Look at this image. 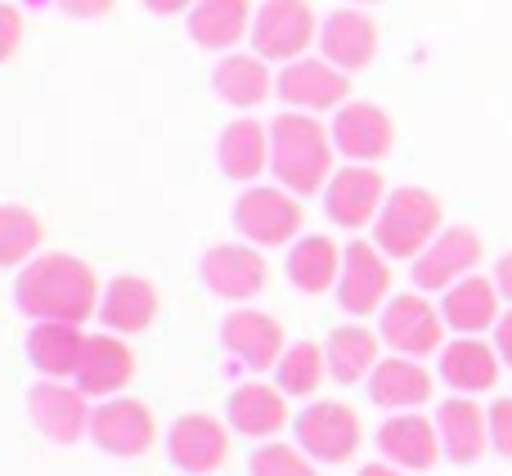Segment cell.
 <instances>
[{
  "mask_svg": "<svg viewBox=\"0 0 512 476\" xmlns=\"http://www.w3.org/2000/svg\"><path fill=\"white\" fill-rule=\"evenodd\" d=\"M99 297H104V283L72 252L32 256L14 279V306L23 310L32 324H41V319L86 324V319L99 315Z\"/></svg>",
  "mask_w": 512,
  "mask_h": 476,
  "instance_id": "cell-1",
  "label": "cell"
},
{
  "mask_svg": "<svg viewBox=\"0 0 512 476\" xmlns=\"http://www.w3.org/2000/svg\"><path fill=\"white\" fill-rule=\"evenodd\" d=\"M333 158H337L333 131L315 113L288 108V113H279L270 122V176L288 194H297V198L324 194L337 171Z\"/></svg>",
  "mask_w": 512,
  "mask_h": 476,
  "instance_id": "cell-2",
  "label": "cell"
},
{
  "mask_svg": "<svg viewBox=\"0 0 512 476\" xmlns=\"http://www.w3.org/2000/svg\"><path fill=\"white\" fill-rule=\"evenodd\" d=\"M369 230H373V243H378L391 261H418L423 247L445 230L441 203H436V194L423 185H400L387 194V203H382L378 221H373Z\"/></svg>",
  "mask_w": 512,
  "mask_h": 476,
  "instance_id": "cell-3",
  "label": "cell"
},
{
  "mask_svg": "<svg viewBox=\"0 0 512 476\" xmlns=\"http://www.w3.org/2000/svg\"><path fill=\"white\" fill-rule=\"evenodd\" d=\"M292 445L306 450L319 468H342L360 454L364 427L346 400H310L297 418H292Z\"/></svg>",
  "mask_w": 512,
  "mask_h": 476,
  "instance_id": "cell-4",
  "label": "cell"
},
{
  "mask_svg": "<svg viewBox=\"0 0 512 476\" xmlns=\"http://www.w3.org/2000/svg\"><path fill=\"white\" fill-rule=\"evenodd\" d=\"M445 315L441 306L427 301V292H396L387 306L378 310V337L391 355H409V360H432L445 346Z\"/></svg>",
  "mask_w": 512,
  "mask_h": 476,
  "instance_id": "cell-5",
  "label": "cell"
},
{
  "mask_svg": "<svg viewBox=\"0 0 512 476\" xmlns=\"http://www.w3.org/2000/svg\"><path fill=\"white\" fill-rule=\"evenodd\" d=\"M252 54L265 63H292L306 59L310 45H319V18L310 0H261L252 14Z\"/></svg>",
  "mask_w": 512,
  "mask_h": 476,
  "instance_id": "cell-6",
  "label": "cell"
},
{
  "mask_svg": "<svg viewBox=\"0 0 512 476\" xmlns=\"http://www.w3.org/2000/svg\"><path fill=\"white\" fill-rule=\"evenodd\" d=\"M301 198L283 185H248L234 203V230L252 247H292L301 238Z\"/></svg>",
  "mask_w": 512,
  "mask_h": 476,
  "instance_id": "cell-7",
  "label": "cell"
},
{
  "mask_svg": "<svg viewBox=\"0 0 512 476\" xmlns=\"http://www.w3.org/2000/svg\"><path fill=\"white\" fill-rule=\"evenodd\" d=\"M90 414L95 400L72 378H36L27 387V418L54 445H77L81 436H90Z\"/></svg>",
  "mask_w": 512,
  "mask_h": 476,
  "instance_id": "cell-8",
  "label": "cell"
},
{
  "mask_svg": "<svg viewBox=\"0 0 512 476\" xmlns=\"http://www.w3.org/2000/svg\"><path fill=\"white\" fill-rule=\"evenodd\" d=\"M333 297L351 319L378 315L391 301V256L373 238H355L342 247V279H337Z\"/></svg>",
  "mask_w": 512,
  "mask_h": 476,
  "instance_id": "cell-9",
  "label": "cell"
},
{
  "mask_svg": "<svg viewBox=\"0 0 512 476\" xmlns=\"http://www.w3.org/2000/svg\"><path fill=\"white\" fill-rule=\"evenodd\" d=\"M274 95L297 113H337L351 99V72L333 68L324 54H306V59H292L279 68Z\"/></svg>",
  "mask_w": 512,
  "mask_h": 476,
  "instance_id": "cell-10",
  "label": "cell"
},
{
  "mask_svg": "<svg viewBox=\"0 0 512 476\" xmlns=\"http://www.w3.org/2000/svg\"><path fill=\"white\" fill-rule=\"evenodd\" d=\"M90 441L113 459H140L153 450L158 441V418L144 400L135 396H113V400H95L90 414Z\"/></svg>",
  "mask_w": 512,
  "mask_h": 476,
  "instance_id": "cell-11",
  "label": "cell"
},
{
  "mask_svg": "<svg viewBox=\"0 0 512 476\" xmlns=\"http://www.w3.org/2000/svg\"><path fill=\"white\" fill-rule=\"evenodd\" d=\"M481 256V234L468 230V225H445L432 243L423 247L418 261H409V274H414V288L418 292H445L454 283H463L468 274H477Z\"/></svg>",
  "mask_w": 512,
  "mask_h": 476,
  "instance_id": "cell-12",
  "label": "cell"
},
{
  "mask_svg": "<svg viewBox=\"0 0 512 476\" xmlns=\"http://www.w3.org/2000/svg\"><path fill=\"white\" fill-rule=\"evenodd\" d=\"M198 274H203V288L212 292V297L234 301V306H248L252 297L265 292L270 265H265L261 247H252V243H216L203 252Z\"/></svg>",
  "mask_w": 512,
  "mask_h": 476,
  "instance_id": "cell-13",
  "label": "cell"
},
{
  "mask_svg": "<svg viewBox=\"0 0 512 476\" xmlns=\"http://www.w3.org/2000/svg\"><path fill=\"white\" fill-rule=\"evenodd\" d=\"M221 346L239 369L252 373V378L256 373H274L279 355L288 351L279 319L265 315V310H256V306H234L230 315L221 319Z\"/></svg>",
  "mask_w": 512,
  "mask_h": 476,
  "instance_id": "cell-14",
  "label": "cell"
},
{
  "mask_svg": "<svg viewBox=\"0 0 512 476\" xmlns=\"http://www.w3.org/2000/svg\"><path fill=\"white\" fill-rule=\"evenodd\" d=\"M328 131H333L337 158L360 162V167L382 162L391 153V144H396V126H391L387 108L369 104V99H346V104L333 113Z\"/></svg>",
  "mask_w": 512,
  "mask_h": 476,
  "instance_id": "cell-15",
  "label": "cell"
},
{
  "mask_svg": "<svg viewBox=\"0 0 512 476\" xmlns=\"http://www.w3.org/2000/svg\"><path fill=\"white\" fill-rule=\"evenodd\" d=\"M387 180L378 176V167H360V162H346L333 171L324 189V216L337 230H364V225L378 221L382 203H387Z\"/></svg>",
  "mask_w": 512,
  "mask_h": 476,
  "instance_id": "cell-16",
  "label": "cell"
},
{
  "mask_svg": "<svg viewBox=\"0 0 512 476\" xmlns=\"http://www.w3.org/2000/svg\"><path fill=\"white\" fill-rule=\"evenodd\" d=\"M167 459L185 476H212L230 459V423L212 414H180L167 427Z\"/></svg>",
  "mask_w": 512,
  "mask_h": 476,
  "instance_id": "cell-17",
  "label": "cell"
},
{
  "mask_svg": "<svg viewBox=\"0 0 512 476\" xmlns=\"http://www.w3.org/2000/svg\"><path fill=\"white\" fill-rule=\"evenodd\" d=\"M378 445V459L396 463L405 472H432L436 459H445L441 450V432H436V418H427L423 409H409V414H387L373 436Z\"/></svg>",
  "mask_w": 512,
  "mask_h": 476,
  "instance_id": "cell-18",
  "label": "cell"
},
{
  "mask_svg": "<svg viewBox=\"0 0 512 476\" xmlns=\"http://www.w3.org/2000/svg\"><path fill=\"white\" fill-rule=\"evenodd\" d=\"M432 369H427L423 360H409V355H382L378 369L369 373V382H364V391H369V400L382 409V414H409V409H423L432 405Z\"/></svg>",
  "mask_w": 512,
  "mask_h": 476,
  "instance_id": "cell-19",
  "label": "cell"
},
{
  "mask_svg": "<svg viewBox=\"0 0 512 476\" xmlns=\"http://www.w3.org/2000/svg\"><path fill=\"white\" fill-rule=\"evenodd\" d=\"M319 54L342 72H364L378 59V23L360 5H342L319 23Z\"/></svg>",
  "mask_w": 512,
  "mask_h": 476,
  "instance_id": "cell-20",
  "label": "cell"
},
{
  "mask_svg": "<svg viewBox=\"0 0 512 476\" xmlns=\"http://www.w3.org/2000/svg\"><path fill=\"white\" fill-rule=\"evenodd\" d=\"M499 369H504V360H499L495 342H486V337H450L441 346V355H436V378L454 396H486V391H495Z\"/></svg>",
  "mask_w": 512,
  "mask_h": 476,
  "instance_id": "cell-21",
  "label": "cell"
},
{
  "mask_svg": "<svg viewBox=\"0 0 512 476\" xmlns=\"http://www.w3.org/2000/svg\"><path fill=\"white\" fill-rule=\"evenodd\" d=\"M225 423H230V432L243 436V441H274V436L288 427V396H283L274 382L248 378L225 400Z\"/></svg>",
  "mask_w": 512,
  "mask_h": 476,
  "instance_id": "cell-22",
  "label": "cell"
},
{
  "mask_svg": "<svg viewBox=\"0 0 512 476\" xmlns=\"http://www.w3.org/2000/svg\"><path fill=\"white\" fill-rule=\"evenodd\" d=\"M131 378H135V351L126 346V337L90 333L86 351H81V364H77V378L72 382H77L90 400H113L131 387Z\"/></svg>",
  "mask_w": 512,
  "mask_h": 476,
  "instance_id": "cell-23",
  "label": "cell"
},
{
  "mask_svg": "<svg viewBox=\"0 0 512 476\" xmlns=\"http://www.w3.org/2000/svg\"><path fill=\"white\" fill-rule=\"evenodd\" d=\"M436 432H441V450L450 463L468 468L490 450V409L477 405V396H450L436 405Z\"/></svg>",
  "mask_w": 512,
  "mask_h": 476,
  "instance_id": "cell-24",
  "label": "cell"
},
{
  "mask_svg": "<svg viewBox=\"0 0 512 476\" xmlns=\"http://www.w3.org/2000/svg\"><path fill=\"white\" fill-rule=\"evenodd\" d=\"M158 288L140 274H117V279L104 283V297H99V324L104 333H117V337H135L158 319Z\"/></svg>",
  "mask_w": 512,
  "mask_h": 476,
  "instance_id": "cell-25",
  "label": "cell"
},
{
  "mask_svg": "<svg viewBox=\"0 0 512 476\" xmlns=\"http://www.w3.org/2000/svg\"><path fill=\"white\" fill-rule=\"evenodd\" d=\"M499 288L495 279H481V274H468L463 283H454V288L441 292V315H445V328H450L454 337H481V333H495L499 324Z\"/></svg>",
  "mask_w": 512,
  "mask_h": 476,
  "instance_id": "cell-26",
  "label": "cell"
},
{
  "mask_svg": "<svg viewBox=\"0 0 512 476\" xmlns=\"http://www.w3.org/2000/svg\"><path fill=\"white\" fill-rule=\"evenodd\" d=\"M216 167L239 185H256L270 171V126H261L256 117H234L230 126H221Z\"/></svg>",
  "mask_w": 512,
  "mask_h": 476,
  "instance_id": "cell-27",
  "label": "cell"
},
{
  "mask_svg": "<svg viewBox=\"0 0 512 476\" xmlns=\"http://www.w3.org/2000/svg\"><path fill=\"white\" fill-rule=\"evenodd\" d=\"M86 337L81 324H63V319H41V324L27 328L23 351L41 378H77L81 351H86Z\"/></svg>",
  "mask_w": 512,
  "mask_h": 476,
  "instance_id": "cell-28",
  "label": "cell"
},
{
  "mask_svg": "<svg viewBox=\"0 0 512 476\" xmlns=\"http://www.w3.org/2000/svg\"><path fill=\"white\" fill-rule=\"evenodd\" d=\"M283 274H288V283L297 292L324 297V292H333L337 279H342V247L328 234H301L297 243L288 247V256H283Z\"/></svg>",
  "mask_w": 512,
  "mask_h": 476,
  "instance_id": "cell-29",
  "label": "cell"
},
{
  "mask_svg": "<svg viewBox=\"0 0 512 476\" xmlns=\"http://www.w3.org/2000/svg\"><path fill=\"white\" fill-rule=\"evenodd\" d=\"M212 90H216V99H221V104L248 113V108L265 104V99L274 95V72H270V63H265L261 54L230 50L212 68Z\"/></svg>",
  "mask_w": 512,
  "mask_h": 476,
  "instance_id": "cell-30",
  "label": "cell"
},
{
  "mask_svg": "<svg viewBox=\"0 0 512 476\" xmlns=\"http://www.w3.org/2000/svg\"><path fill=\"white\" fill-rule=\"evenodd\" d=\"M324 360H328V378L355 387V382H369V373L382 360V337L378 328L364 324H337L324 342Z\"/></svg>",
  "mask_w": 512,
  "mask_h": 476,
  "instance_id": "cell-31",
  "label": "cell"
},
{
  "mask_svg": "<svg viewBox=\"0 0 512 476\" xmlns=\"http://www.w3.org/2000/svg\"><path fill=\"white\" fill-rule=\"evenodd\" d=\"M252 0H198L189 9V36L203 50L230 54L239 41H248L252 32Z\"/></svg>",
  "mask_w": 512,
  "mask_h": 476,
  "instance_id": "cell-32",
  "label": "cell"
},
{
  "mask_svg": "<svg viewBox=\"0 0 512 476\" xmlns=\"http://www.w3.org/2000/svg\"><path fill=\"white\" fill-rule=\"evenodd\" d=\"M324 378H328V360H324V346L315 342H288V351L274 364V387L288 400H315Z\"/></svg>",
  "mask_w": 512,
  "mask_h": 476,
  "instance_id": "cell-33",
  "label": "cell"
},
{
  "mask_svg": "<svg viewBox=\"0 0 512 476\" xmlns=\"http://www.w3.org/2000/svg\"><path fill=\"white\" fill-rule=\"evenodd\" d=\"M41 243H45L41 216L27 212V207H18V203L0 207V265L23 270L32 256H41Z\"/></svg>",
  "mask_w": 512,
  "mask_h": 476,
  "instance_id": "cell-34",
  "label": "cell"
},
{
  "mask_svg": "<svg viewBox=\"0 0 512 476\" xmlns=\"http://www.w3.org/2000/svg\"><path fill=\"white\" fill-rule=\"evenodd\" d=\"M248 476H319V463L288 441H261L248 454Z\"/></svg>",
  "mask_w": 512,
  "mask_h": 476,
  "instance_id": "cell-35",
  "label": "cell"
},
{
  "mask_svg": "<svg viewBox=\"0 0 512 476\" xmlns=\"http://www.w3.org/2000/svg\"><path fill=\"white\" fill-rule=\"evenodd\" d=\"M490 450L499 459H512V396L490 400Z\"/></svg>",
  "mask_w": 512,
  "mask_h": 476,
  "instance_id": "cell-36",
  "label": "cell"
},
{
  "mask_svg": "<svg viewBox=\"0 0 512 476\" xmlns=\"http://www.w3.org/2000/svg\"><path fill=\"white\" fill-rule=\"evenodd\" d=\"M18 36H23V14H18V5L9 0V5H0V59H14Z\"/></svg>",
  "mask_w": 512,
  "mask_h": 476,
  "instance_id": "cell-37",
  "label": "cell"
},
{
  "mask_svg": "<svg viewBox=\"0 0 512 476\" xmlns=\"http://www.w3.org/2000/svg\"><path fill=\"white\" fill-rule=\"evenodd\" d=\"M68 18H104L113 9V0H54Z\"/></svg>",
  "mask_w": 512,
  "mask_h": 476,
  "instance_id": "cell-38",
  "label": "cell"
},
{
  "mask_svg": "<svg viewBox=\"0 0 512 476\" xmlns=\"http://www.w3.org/2000/svg\"><path fill=\"white\" fill-rule=\"evenodd\" d=\"M495 351H499V360L512 369V306L499 315V324H495Z\"/></svg>",
  "mask_w": 512,
  "mask_h": 476,
  "instance_id": "cell-39",
  "label": "cell"
},
{
  "mask_svg": "<svg viewBox=\"0 0 512 476\" xmlns=\"http://www.w3.org/2000/svg\"><path fill=\"white\" fill-rule=\"evenodd\" d=\"M140 5L149 9L153 18H176V14H189L198 0H140Z\"/></svg>",
  "mask_w": 512,
  "mask_h": 476,
  "instance_id": "cell-40",
  "label": "cell"
},
{
  "mask_svg": "<svg viewBox=\"0 0 512 476\" xmlns=\"http://www.w3.org/2000/svg\"><path fill=\"white\" fill-rule=\"evenodd\" d=\"M490 279H495V288H499V297L504 301H512V252H504L495 261V274H490Z\"/></svg>",
  "mask_w": 512,
  "mask_h": 476,
  "instance_id": "cell-41",
  "label": "cell"
},
{
  "mask_svg": "<svg viewBox=\"0 0 512 476\" xmlns=\"http://www.w3.org/2000/svg\"><path fill=\"white\" fill-rule=\"evenodd\" d=\"M355 476H414V472L396 468V463H387V459H373V463H360V472Z\"/></svg>",
  "mask_w": 512,
  "mask_h": 476,
  "instance_id": "cell-42",
  "label": "cell"
},
{
  "mask_svg": "<svg viewBox=\"0 0 512 476\" xmlns=\"http://www.w3.org/2000/svg\"><path fill=\"white\" fill-rule=\"evenodd\" d=\"M346 5H360L364 9V5H378V0H346Z\"/></svg>",
  "mask_w": 512,
  "mask_h": 476,
  "instance_id": "cell-43",
  "label": "cell"
}]
</instances>
